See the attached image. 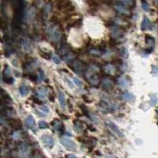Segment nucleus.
<instances>
[{
	"label": "nucleus",
	"instance_id": "f257e3e1",
	"mask_svg": "<svg viewBox=\"0 0 158 158\" xmlns=\"http://www.w3.org/2000/svg\"><path fill=\"white\" fill-rule=\"evenodd\" d=\"M60 142L61 144L66 147L67 149H68L69 150H75L76 149V144L74 143V141H73L72 140L67 138V137H62L60 139Z\"/></svg>",
	"mask_w": 158,
	"mask_h": 158
},
{
	"label": "nucleus",
	"instance_id": "f03ea898",
	"mask_svg": "<svg viewBox=\"0 0 158 158\" xmlns=\"http://www.w3.org/2000/svg\"><path fill=\"white\" fill-rule=\"evenodd\" d=\"M106 125L109 127V129L115 134H116L117 136H119V137H123V134H122V132L119 130V127L113 123V122H111V121H110V120H108V121H106Z\"/></svg>",
	"mask_w": 158,
	"mask_h": 158
},
{
	"label": "nucleus",
	"instance_id": "7ed1b4c3",
	"mask_svg": "<svg viewBox=\"0 0 158 158\" xmlns=\"http://www.w3.org/2000/svg\"><path fill=\"white\" fill-rule=\"evenodd\" d=\"M41 140H42L43 143H44L46 146H48V147H49V148L53 147V145H54V144H55V141H54L53 137H51V136H49V135H44V136L41 137Z\"/></svg>",
	"mask_w": 158,
	"mask_h": 158
},
{
	"label": "nucleus",
	"instance_id": "20e7f679",
	"mask_svg": "<svg viewBox=\"0 0 158 158\" xmlns=\"http://www.w3.org/2000/svg\"><path fill=\"white\" fill-rule=\"evenodd\" d=\"M26 124H27L28 127L29 129H31L32 130H33L34 132H36V130H37V124H36L34 118L32 115H29V116H28L26 118Z\"/></svg>",
	"mask_w": 158,
	"mask_h": 158
},
{
	"label": "nucleus",
	"instance_id": "39448f33",
	"mask_svg": "<svg viewBox=\"0 0 158 158\" xmlns=\"http://www.w3.org/2000/svg\"><path fill=\"white\" fill-rule=\"evenodd\" d=\"M122 99L125 101H127V102H132L135 100V96L132 94V93H125L122 95Z\"/></svg>",
	"mask_w": 158,
	"mask_h": 158
},
{
	"label": "nucleus",
	"instance_id": "423d86ee",
	"mask_svg": "<svg viewBox=\"0 0 158 158\" xmlns=\"http://www.w3.org/2000/svg\"><path fill=\"white\" fill-rule=\"evenodd\" d=\"M37 95H38V97H39L40 100H46V98H47V96H48L47 89H44V88L40 89L37 91Z\"/></svg>",
	"mask_w": 158,
	"mask_h": 158
},
{
	"label": "nucleus",
	"instance_id": "0eeeda50",
	"mask_svg": "<svg viewBox=\"0 0 158 158\" xmlns=\"http://www.w3.org/2000/svg\"><path fill=\"white\" fill-rule=\"evenodd\" d=\"M59 103H60L62 108L64 109L66 108V105H67V100H66V97H65L64 93H62V92L59 93Z\"/></svg>",
	"mask_w": 158,
	"mask_h": 158
},
{
	"label": "nucleus",
	"instance_id": "6e6552de",
	"mask_svg": "<svg viewBox=\"0 0 158 158\" xmlns=\"http://www.w3.org/2000/svg\"><path fill=\"white\" fill-rule=\"evenodd\" d=\"M88 81H89L92 84H96L97 83V81H98V78L96 75V73L94 74V72H89L88 73Z\"/></svg>",
	"mask_w": 158,
	"mask_h": 158
},
{
	"label": "nucleus",
	"instance_id": "1a4fd4ad",
	"mask_svg": "<svg viewBox=\"0 0 158 158\" xmlns=\"http://www.w3.org/2000/svg\"><path fill=\"white\" fill-rule=\"evenodd\" d=\"M119 84L122 86V87H124V88H126V87H128V86H130V82L126 79V77H124V76H123V77H121V78H119Z\"/></svg>",
	"mask_w": 158,
	"mask_h": 158
},
{
	"label": "nucleus",
	"instance_id": "9d476101",
	"mask_svg": "<svg viewBox=\"0 0 158 158\" xmlns=\"http://www.w3.org/2000/svg\"><path fill=\"white\" fill-rule=\"evenodd\" d=\"M29 91V89L27 85H22L19 87V93L22 96H26Z\"/></svg>",
	"mask_w": 158,
	"mask_h": 158
},
{
	"label": "nucleus",
	"instance_id": "9b49d317",
	"mask_svg": "<svg viewBox=\"0 0 158 158\" xmlns=\"http://www.w3.org/2000/svg\"><path fill=\"white\" fill-rule=\"evenodd\" d=\"M112 81L110 80V79H104L103 81H102V85H103V87L104 88H105V89H111V87H112Z\"/></svg>",
	"mask_w": 158,
	"mask_h": 158
},
{
	"label": "nucleus",
	"instance_id": "f8f14e48",
	"mask_svg": "<svg viewBox=\"0 0 158 158\" xmlns=\"http://www.w3.org/2000/svg\"><path fill=\"white\" fill-rule=\"evenodd\" d=\"M149 28H150V22H149V20L147 18H145L143 19V22H142L141 29L143 30H146V29H148Z\"/></svg>",
	"mask_w": 158,
	"mask_h": 158
},
{
	"label": "nucleus",
	"instance_id": "ddd939ff",
	"mask_svg": "<svg viewBox=\"0 0 158 158\" xmlns=\"http://www.w3.org/2000/svg\"><path fill=\"white\" fill-rule=\"evenodd\" d=\"M115 8L116 9V11H118L119 12H120V13H122V14H127V13H128L127 10H126L124 7H123V6L115 5Z\"/></svg>",
	"mask_w": 158,
	"mask_h": 158
},
{
	"label": "nucleus",
	"instance_id": "4468645a",
	"mask_svg": "<svg viewBox=\"0 0 158 158\" xmlns=\"http://www.w3.org/2000/svg\"><path fill=\"white\" fill-rule=\"evenodd\" d=\"M52 38L55 40H57L60 38V33H59V30H57L56 29H54L53 33H52Z\"/></svg>",
	"mask_w": 158,
	"mask_h": 158
},
{
	"label": "nucleus",
	"instance_id": "2eb2a0df",
	"mask_svg": "<svg viewBox=\"0 0 158 158\" xmlns=\"http://www.w3.org/2000/svg\"><path fill=\"white\" fill-rule=\"evenodd\" d=\"M40 111H37V112H43V115H46L49 112V108L46 106V105H43L41 107H40Z\"/></svg>",
	"mask_w": 158,
	"mask_h": 158
},
{
	"label": "nucleus",
	"instance_id": "dca6fc26",
	"mask_svg": "<svg viewBox=\"0 0 158 158\" xmlns=\"http://www.w3.org/2000/svg\"><path fill=\"white\" fill-rule=\"evenodd\" d=\"M38 126L41 129H44V128H47L48 126V123L46 122H44V121H40L39 123H38Z\"/></svg>",
	"mask_w": 158,
	"mask_h": 158
},
{
	"label": "nucleus",
	"instance_id": "f3484780",
	"mask_svg": "<svg viewBox=\"0 0 158 158\" xmlns=\"http://www.w3.org/2000/svg\"><path fill=\"white\" fill-rule=\"evenodd\" d=\"M73 81H74V83L77 86H78V87H81V86L82 85V82H81V81L79 80V79L77 78H74Z\"/></svg>",
	"mask_w": 158,
	"mask_h": 158
},
{
	"label": "nucleus",
	"instance_id": "a211bd4d",
	"mask_svg": "<svg viewBox=\"0 0 158 158\" xmlns=\"http://www.w3.org/2000/svg\"><path fill=\"white\" fill-rule=\"evenodd\" d=\"M105 69H106V70H107L108 73H113V72L115 71V68H114L112 66H111V65L107 66V67H105Z\"/></svg>",
	"mask_w": 158,
	"mask_h": 158
},
{
	"label": "nucleus",
	"instance_id": "6ab92c4d",
	"mask_svg": "<svg viewBox=\"0 0 158 158\" xmlns=\"http://www.w3.org/2000/svg\"><path fill=\"white\" fill-rule=\"evenodd\" d=\"M157 102V99H156V96H153L152 97H151V100H150V104L152 106H154Z\"/></svg>",
	"mask_w": 158,
	"mask_h": 158
},
{
	"label": "nucleus",
	"instance_id": "aec40b11",
	"mask_svg": "<svg viewBox=\"0 0 158 158\" xmlns=\"http://www.w3.org/2000/svg\"><path fill=\"white\" fill-rule=\"evenodd\" d=\"M44 79V74L43 72H39L38 73V80L39 81H42Z\"/></svg>",
	"mask_w": 158,
	"mask_h": 158
},
{
	"label": "nucleus",
	"instance_id": "412c9836",
	"mask_svg": "<svg viewBox=\"0 0 158 158\" xmlns=\"http://www.w3.org/2000/svg\"><path fill=\"white\" fill-rule=\"evenodd\" d=\"M52 59H53L55 63H56V64H59L60 63V59H59V57H57V55H53Z\"/></svg>",
	"mask_w": 158,
	"mask_h": 158
},
{
	"label": "nucleus",
	"instance_id": "4be33fe9",
	"mask_svg": "<svg viewBox=\"0 0 158 158\" xmlns=\"http://www.w3.org/2000/svg\"><path fill=\"white\" fill-rule=\"evenodd\" d=\"M142 8L145 10V11H148L149 9V7L148 5V3L146 2H142Z\"/></svg>",
	"mask_w": 158,
	"mask_h": 158
},
{
	"label": "nucleus",
	"instance_id": "5701e85b",
	"mask_svg": "<svg viewBox=\"0 0 158 158\" xmlns=\"http://www.w3.org/2000/svg\"><path fill=\"white\" fill-rule=\"evenodd\" d=\"M120 1L126 5H131L132 4V1L131 0H120Z\"/></svg>",
	"mask_w": 158,
	"mask_h": 158
},
{
	"label": "nucleus",
	"instance_id": "b1692460",
	"mask_svg": "<svg viewBox=\"0 0 158 158\" xmlns=\"http://www.w3.org/2000/svg\"><path fill=\"white\" fill-rule=\"evenodd\" d=\"M67 158H77V157L73 154H69V155L67 156Z\"/></svg>",
	"mask_w": 158,
	"mask_h": 158
},
{
	"label": "nucleus",
	"instance_id": "393cba45",
	"mask_svg": "<svg viewBox=\"0 0 158 158\" xmlns=\"http://www.w3.org/2000/svg\"><path fill=\"white\" fill-rule=\"evenodd\" d=\"M67 83H68V85H70V87L72 88V87H73V84H72L71 82H70V81H68V79H67Z\"/></svg>",
	"mask_w": 158,
	"mask_h": 158
}]
</instances>
